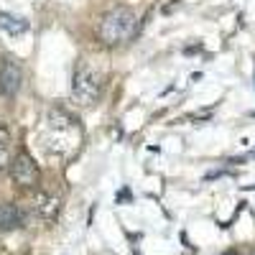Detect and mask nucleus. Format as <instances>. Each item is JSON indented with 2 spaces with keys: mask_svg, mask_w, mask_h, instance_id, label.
<instances>
[{
  "mask_svg": "<svg viewBox=\"0 0 255 255\" xmlns=\"http://www.w3.org/2000/svg\"><path fill=\"white\" fill-rule=\"evenodd\" d=\"M18 87H20V69L13 61H5L3 69H0V90L5 95H15Z\"/></svg>",
  "mask_w": 255,
  "mask_h": 255,
  "instance_id": "5",
  "label": "nucleus"
},
{
  "mask_svg": "<svg viewBox=\"0 0 255 255\" xmlns=\"http://www.w3.org/2000/svg\"><path fill=\"white\" fill-rule=\"evenodd\" d=\"M49 138H46V151L49 153H69L77 145V133H74V120L69 115H64L61 110H51L49 113Z\"/></svg>",
  "mask_w": 255,
  "mask_h": 255,
  "instance_id": "2",
  "label": "nucleus"
},
{
  "mask_svg": "<svg viewBox=\"0 0 255 255\" xmlns=\"http://www.w3.org/2000/svg\"><path fill=\"white\" fill-rule=\"evenodd\" d=\"M20 217H18V209L15 207H3V220H0V227L3 230H13L18 227Z\"/></svg>",
  "mask_w": 255,
  "mask_h": 255,
  "instance_id": "8",
  "label": "nucleus"
},
{
  "mask_svg": "<svg viewBox=\"0 0 255 255\" xmlns=\"http://www.w3.org/2000/svg\"><path fill=\"white\" fill-rule=\"evenodd\" d=\"M253 255H255V253H253Z\"/></svg>",
  "mask_w": 255,
  "mask_h": 255,
  "instance_id": "10",
  "label": "nucleus"
},
{
  "mask_svg": "<svg viewBox=\"0 0 255 255\" xmlns=\"http://www.w3.org/2000/svg\"><path fill=\"white\" fill-rule=\"evenodd\" d=\"M13 179H15L18 184H23V186L36 184V179H38L36 163H33L26 153H20V156L15 158V163H13Z\"/></svg>",
  "mask_w": 255,
  "mask_h": 255,
  "instance_id": "4",
  "label": "nucleus"
},
{
  "mask_svg": "<svg viewBox=\"0 0 255 255\" xmlns=\"http://www.w3.org/2000/svg\"><path fill=\"white\" fill-rule=\"evenodd\" d=\"M102 92V74L87 64H79V69L74 74V84H72V95L79 105H92L97 102Z\"/></svg>",
  "mask_w": 255,
  "mask_h": 255,
  "instance_id": "3",
  "label": "nucleus"
},
{
  "mask_svg": "<svg viewBox=\"0 0 255 255\" xmlns=\"http://www.w3.org/2000/svg\"><path fill=\"white\" fill-rule=\"evenodd\" d=\"M3 168H8V148L0 143V171H3Z\"/></svg>",
  "mask_w": 255,
  "mask_h": 255,
  "instance_id": "9",
  "label": "nucleus"
},
{
  "mask_svg": "<svg viewBox=\"0 0 255 255\" xmlns=\"http://www.w3.org/2000/svg\"><path fill=\"white\" fill-rule=\"evenodd\" d=\"M0 31H5L10 36H20L28 31V20H23L20 15H13V13H0Z\"/></svg>",
  "mask_w": 255,
  "mask_h": 255,
  "instance_id": "6",
  "label": "nucleus"
},
{
  "mask_svg": "<svg viewBox=\"0 0 255 255\" xmlns=\"http://www.w3.org/2000/svg\"><path fill=\"white\" fill-rule=\"evenodd\" d=\"M138 18L130 8H113L110 13H105L100 23V38L105 44H123L133 36Z\"/></svg>",
  "mask_w": 255,
  "mask_h": 255,
  "instance_id": "1",
  "label": "nucleus"
},
{
  "mask_svg": "<svg viewBox=\"0 0 255 255\" xmlns=\"http://www.w3.org/2000/svg\"><path fill=\"white\" fill-rule=\"evenodd\" d=\"M56 209H59V199L56 197H41L38 199V212H41V217H54L56 215Z\"/></svg>",
  "mask_w": 255,
  "mask_h": 255,
  "instance_id": "7",
  "label": "nucleus"
}]
</instances>
